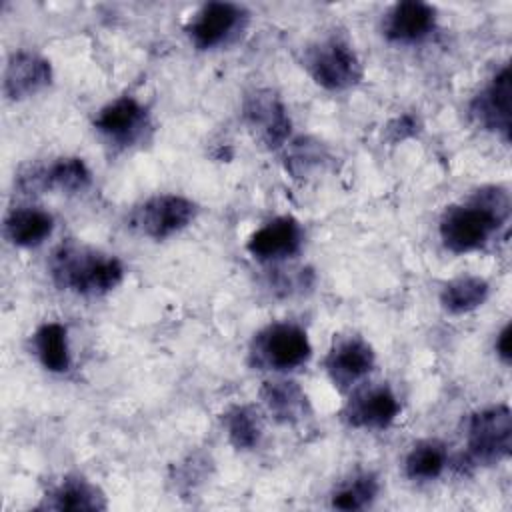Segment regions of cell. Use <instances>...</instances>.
Returning a JSON list of instances; mask_svg holds the SVG:
<instances>
[{
	"label": "cell",
	"instance_id": "cell-19",
	"mask_svg": "<svg viewBox=\"0 0 512 512\" xmlns=\"http://www.w3.org/2000/svg\"><path fill=\"white\" fill-rule=\"evenodd\" d=\"M42 506L52 510H74V512L104 510L106 498L94 484L86 482L84 478H64L46 496V502Z\"/></svg>",
	"mask_w": 512,
	"mask_h": 512
},
{
	"label": "cell",
	"instance_id": "cell-12",
	"mask_svg": "<svg viewBox=\"0 0 512 512\" xmlns=\"http://www.w3.org/2000/svg\"><path fill=\"white\" fill-rule=\"evenodd\" d=\"M374 366V350L360 336H348L334 342L330 348L324 368L330 380L340 390L354 388L368 376Z\"/></svg>",
	"mask_w": 512,
	"mask_h": 512
},
{
	"label": "cell",
	"instance_id": "cell-7",
	"mask_svg": "<svg viewBox=\"0 0 512 512\" xmlns=\"http://www.w3.org/2000/svg\"><path fill=\"white\" fill-rule=\"evenodd\" d=\"M244 120L254 138L268 150H276L286 144L290 136V116L284 102L276 92L268 88L254 90L244 100Z\"/></svg>",
	"mask_w": 512,
	"mask_h": 512
},
{
	"label": "cell",
	"instance_id": "cell-22",
	"mask_svg": "<svg viewBox=\"0 0 512 512\" xmlns=\"http://www.w3.org/2000/svg\"><path fill=\"white\" fill-rule=\"evenodd\" d=\"M224 426L236 450H252L262 438V418L254 406H232L224 414Z\"/></svg>",
	"mask_w": 512,
	"mask_h": 512
},
{
	"label": "cell",
	"instance_id": "cell-13",
	"mask_svg": "<svg viewBox=\"0 0 512 512\" xmlns=\"http://www.w3.org/2000/svg\"><path fill=\"white\" fill-rule=\"evenodd\" d=\"M304 232L292 216H278L258 228L246 242V250L260 262L292 258L300 252Z\"/></svg>",
	"mask_w": 512,
	"mask_h": 512
},
{
	"label": "cell",
	"instance_id": "cell-11",
	"mask_svg": "<svg viewBox=\"0 0 512 512\" xmlns=\"http://www.w3.org/2000/svg\"><path fill=\"white\" fill-rule=\"evenodd\" d=\"M90 180V170L82 158L64 156L52 160L50 164L32 166L24 174H20L18 184L26 192L60 190L72 194L86 190L90 186Z\"/></svg>",
	"mask_w": 512,
	"mask_h": 512
},
{
	"label": "cell",
	"instance_id": "cell-18",
	"mask_svg": "<svg viewBox=\"0 0 512 512\" xmlns=\"http://www.w3.org/2000/svg\"><path fill=\"white\" fill-rule=\"evenodd\" d=\"M54 230V218L36 206L14 208L4 220L6 238L22 248L40 246Z\"/></svg>",
	"mask_w": 512,
	"mask_h": 512
},
{
	"label": "cell",
	"instance_id": "cell-25",
	"mask_svg": "<svg viewBox=\"0 0 512 512\" xmlns=\"http://www.w3.org/2000/svg\"><path fill=\"white\" fill-rule=\"evenodd\" d=\"M496 354L504 364H510L512 360V326L510 324H506L496 336Z\"/></svg>",
	"mask_w": 512,
	"mask_h": 512
},
{
	"label": "cell",
	"instance_id": "cell-21",
	"mask_svg": "<svg viewBox=\"0 0 512 512\" xmlns=\"http://www.w3.org/2000/svg\"><path fill=\"white\" fill-rule=\"evenodd\" d=\"M490 286L480 276H460L450 280L440 292V304L448 314H466L482 306Z\"/></svg>",
	"mask_w": 512,
	"mask_h": 512
},
{
	"label": "cell",
	"instance_id": "cell-5",
	"mask_svg": "<svg viewBox=\"0 0 512 512\" xmlns=\"http://www.w3.org/2000/svg\"><path fill=\"white\" fill-rule=\"evenodd\" d=\"M304 66L312 80L326 90H346L362 78V64L356 52L338 36L308 46L304 52Z\"/></svg>",
	"mask_w": 512,
	"mask_h": 512
},
{
	"label": "cell",
	"instance_id": "cell-9",
	"mask_svg": "<svg viewBox=\"0 0 512 512\" xmlns=\"http://www.w3.org/2000/svg\"><path fill=\"white\" fill-rule=\"evenodd\" d=\"M400 412L396 394L386 384H364L356 388L342 408V418L352 428L384 430Z\"/></svg>",
	"mask_w": 512,
	"mask_h": 512
},
{
	"label": "cell",
	"instance_id": "cell-17",
	"mask_svg": "<svg viewBox=\"0 0 512 512\" xmlns=\"http://www.w3.org/2000/svg\"><path fill=\"white\" fill-rule=\"evenodd\" d=\"M260 396L268 412L280 424H296L310 414L308 398L294 380H268Z\"/></svg>",
	"mask_w": 512,
	"mask_h": 512
},
{
	"label": "cell",
	"instance_id": "cell-4",
	"mask_svg": "<svg viewBox=\"0 0 512 512\" xmlns=\"http://www.w3.org/2000/svg\"><path fill=\"white\" fill-rule=\"evenodd\" d=\"M466 448L472 464H496L510 456L512 412L506 404L478 410L466 426Z\"/></svg>",
	"mask_w": 512,
	"mask_h": 512
},
{
	"label": "cell",
	"instance_id": "cell-2",
	"mask_svg": "<svg viewBox=\"0 0 512 512\" xmlns=\"http://www.w3.org/2000/svg\"><path fill=\"white\" fill-rule=\"evenodd\" d=\"M48 272L60 290L80 296L108 294L124 278V266L116 256L80 242L60 244L48 260Z\"/></svg>",
	"mask_w": 512,
	"mask_h": 512
},
{
	"label": "cell",
	"instance_id": "cell-3",
	"mask_svg": "<svg viewBox=\"0 0 512 512\" xmlns=\"http://www.w3.org/2000/svg\"><path fill=\"white\" fill-rule=\"evenodd\" d=\"M312 346L304 328L292 322H274L262 328L250 344V360L262 370L290 372L308 362Z\"/></svg>",
	"mask_w": 512,
	"mask_h": 512
},
{
	"label": "cell",
	"instance_id": "cell-6",
	"mask_svg": "<svg viewBox=\"0 0 512 512\" xmlns=\"http://www.w3.org/2000/svg\"><path fill=\"white\" fill-rule=\"evenodd\" d=\"M196 204L178 194H158L144 200L128 216V226L140 236L164 240L196 218Z\"/></svg>",
	"mask_w": 512,
	"mask_h": 512
},
{
	"label": "cell",
	"instance_id": "cell-20",
	"mask_svg": "<svg viewBox=\"0 0 512 512\" xmlns=\"http://www.w3.org/2000/svg\"><path fill=\"white\" fill-rule=\"evenodd\" d=\"M34 350L40 364L50 372H66L70 368L68 330L60 322H46L34 332Z\"/></svg>",
	"mask_w": 512,
	"mask_h": 512
},
{
	"label": "cell",
	"instance_id": "cell-26",
	"mask_svg": "<svg viewBox=\"0 0 512 512\" xmlns=\"http://www.w3.org/2000/svg\"><path fill=\"white\" fill-rule=\"evenodd\" d=\"M388 130L392 132L394 140H402L406 136L416 134V120L412 116H400L388 126Z\"/></svg>",
	"mask_w": 512,
	"mask_h": 512
},
{
	"label": "cell",
	"instance_id": "cell-14",
	"mask_svg": "<svg viewBox=\"0 0 512 512\" xmlns=\"http://www.w3.org/2000/svg\"><path fill=\"white\" fill-rule=\"evenodd\" d=\"M510 94V68L504 66L470 104L472 120L484 130L502 134L506 140L510 138Z\"/></svg>",
	"mask_w": 512,
	"mask_h": 512
},
{
	"label": "cell",
	"instance_id": "cell-15",
	"mask_svg": "<svg viewBox=\"0 0 512 512\" xmlns=\"http://www.w3.org/2000/svg\"><path fill=\"white\" fill-rule=\"evenodd\" d=\"M436 26V10L420 0L394 4L382 22L384 36L392 42L414 44L424 40Z\"/></svg>",
	"mask_w": 512,
	"mask_h": 512
},
{
	"label": "cell",
	"instance_id": "cell-10",
	"mask_svg": "<svg viewBox=\"0 0 512 512\" xmlns=\"http://www.w3.org/2000/svg\"><path fill=\"white\" fill-rule=\"evenodd\" d=\"M94 128L116 146H132L150 128L148 110L132 96H120L100 108Z\"/></svg>",
	"mask_w": 512,
	"mask_h": 512
},
{
	"label": "cell",
	"instance_id": "cell-16",
	"mask_svg": "<svg viewBox=\"0 0 512 512\" xmlns=\"http://www.w3.org/2000/svg\"><path fill=\"white\" fill-rule=\"evenodd\" d=\"M52 80L50 62L34 52H14L4 70V94L10 100H24L46 88Z\"/></svg>",
	"mask_w": 512,
	"mask_h": 512
},
{
	"label": "cell",
	"instance_id": "cell-23",
	"mask_svg": "<svg viewBox=\"0 0 512 512\" xmlns=\"http://www.w3.org/2000/svg\"><path fill=\"white\" fill-rule=\"evenodd\" d=\"M446 448L438 440H422L418 442L406 456L404 468L406 476L412 480H434L442 474L446 466Z\"/></svg>",
	"mask_w": 512,
	"mask_h": 512
},
{
	"label": "cell",
	"instance_id": "cell-8",
	"mask_svg": "<svg viewBox=\"0 0 512 512\" xmlns=\"http://www.w3.org/2000/svg\"><path fill=\"white\" fill-rule=\"evenodd\" d=\"M248 20L242 6L232 2H208L186 24L190 42L200 50L216 48L238 34Z\"/></svg>",
	"mask_w": 512,
	"mask_h": 512
},
{
	"label": "cell",
	"instance_id": "cell-24",
	"mask_svg": "<svg viewBox=\"0 0 512 512\" xmlns=\"http://www.w3.org/2000/svg\"><path fill=\"white\" fill-rule=\"evenodd\" d=\"M378 494V480L374 474H358L350 482L342 484L332 494V508L338 510H362L374 502Z\"/></svg>",
	"mask_w": 512,
	"mask_h": 512
},
{
	"label": "cell",
	"instance_id": "cell-1",
	"mask_svg": "<svg viewBox=\"0 0 512 512\" xmlns=\"http://www.w3.org/2000/svg\"><path fill=\"white\" fill-rule=\"evenodd\" d=\"M510 216V196L500 186L474 192L464 204L448 206L440 218V240L446 250L466 254L484 248Z\"/></svg>",
	"mask_w": 512,
	"mask_h": 512
}]
</instances>
